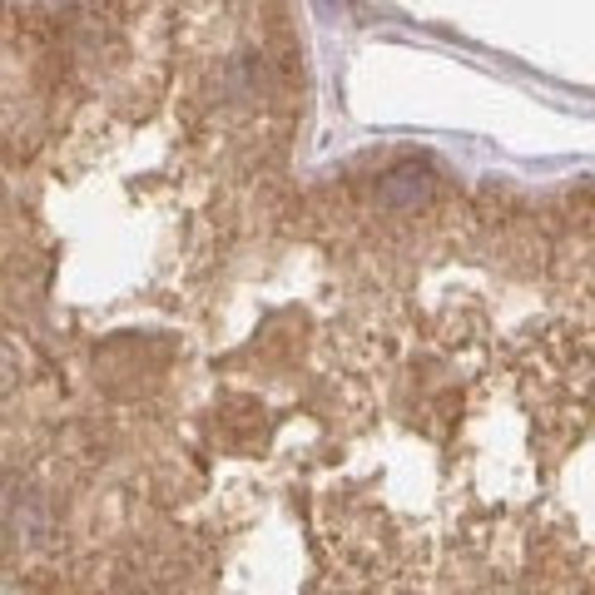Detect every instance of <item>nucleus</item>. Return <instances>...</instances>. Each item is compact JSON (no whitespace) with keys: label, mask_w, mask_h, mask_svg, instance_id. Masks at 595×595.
I'll return each instance as SVG.
<instances>
[{"label":"nucleus","mask_w":595,"mask_h":595,"mask_svg":"<svg viewBox=\"0 0 595 595\" xmlns=\"http://www.w3.org/2000/svg\"><path fill=\"white\" fill-rule=\"evenodd\" d=\"M119 595H591V194L293 189Z\"/></svg>","instance_id":"nucleus-1"},{"label":"nucleus","mask_w":595,"mask_h":595,"mask_svg":"<svg viewBox=\"0 0 595 595\" xmlns=\"http://www.w3.org/2000/svg\"><path fill=\"white\" fill-rule=\"evenodd\" d=\"M279 5H80L0 144V581L119 595L293 198Z\"/></svg>","instance_id":"nucleus-2"}]
</instances>
